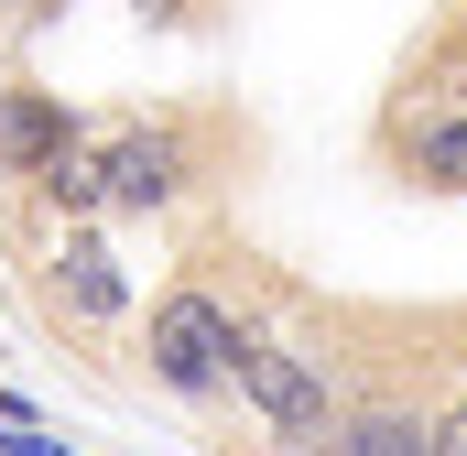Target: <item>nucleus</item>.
<instances>
[{
  "mask_svg": "<svg viewBox=\"0 0 467 456\" xmlns=\"http://www.w3.org/2000/svg\"><path fill=\"white\" fill-rule=\"evenodd\" d=\"M88 163H99L109 218H174L196 185H218V174H229L218 119H207V109H99Z\"/></svg>",
  "mask_w": 467,
  "mask_h": 456,
  "instance_id": "1",
  "label": "nucleus"
},
{
  "mask_svg": "<svg viewBox=\"0 0 467 456\" xmlns=\"http://www.w3.org/2000/svg\"><path fill=\"white\" fill-rule=\"evenodd\" d=\"M207 261H218V250H207ZM207 261H185V272L152 294V316H141V380L174 391V402H196V413H218L239 391V337H250L239 294Z\"/></svg>",
  "mask_w": 467,
  "mask_h": 456,
  "instance_id": "2",
  "label": "nucleus"
},
{
  "mask_svg": "<svg viewBox=\"0 0 467 456\" xmlns=\"http://www.w3.org/2000/svg\"><path fill=\"white\" fill-rule=\"evenodd\" d=\"M369 163H380L402 196H467V98L446 77L402 66L391 98L369 109Z\"/></svg>",
  "mask_w": 467,
  "mask_h": 456,
  "instance_id": "3",
  "label": "nucleus"
},
{
  "mask_svg": "<svg viewBox=\"0 0 467 456\" xmlns=\"http://www.w3.org/2000/svg\"><path fill=\"white\" fill-rule=\"evenodd\" d=\"M239 402L261 413V435H272V446L327 456L358 391L327 369V358H316V347H294V337H272V326H250V337H239Z\"/></svg>",
  "mask_w": 467,
  "mask_h": 456,
  "instance_id": "4",
  "label": "nucleus"
},
{
  "mask_svg": "<svg viewBox=\"0 0 467 456\" xmlns=\"http://www.w3.org/2000/svg\"><path fill=\"white\" fill-rule=\"evenodd\" d=\"M22 272H33V305H44V326H55L66 347H88V358H99V347L130 326V283H119L109 228H99V218H88V228H44Z\"/></svg>",
  "mask_w": 467,
  "mask_h": 456,
  "instance_id": "5",
  "label": "nucleus"
},
{
  "mask_svg": "<svg viewBox=\"0 0 467 456\" xmlns=\"http://www.w3.org/2000/svg\"><path fill=\"white\" fill-rule=\"evenodd\" d=\"M88 130H99V119L66 109V88H44V77H0V196L22 207L66 152H88Z\"/></svg>",
  "mask_w": 467,
  "mask_h": 456,
  "instance_id": "6",
  "label": "nucleus"
},
{
  "mask_svg": "<svg viewBox=\"0 0 467 456\" xmlns=\"http://www.w3.org/2000/svg\"><path fill=\"white\" fill-rule=\"evenodd\" d=\"M327 456H435V402L424 391H358Z\"/></svg>",
  "mask_w": 467,
  "mask_h": 456,
  "instance_id": "7",
  "label": "nucleus"
},
{
  "mask_svg": "<svg viewBox=\"0 0 467 456\" xmlns=\"http://www.w3.org/2000/svg\"><path fill=\"white\" fill-rule=\"evenodd\" d=\"M402 66H424V77H446V88L467 98V0L446 11V22H435V33H424V44H413V55H402Z\"/></svg>",
  "mask_w": 467,
  "mask_h": 456,
  "instance_id": "8",
  "label": "nucleus"
},
{
  "mask_svg": "<svg viewBox=\"0 0 467 456\" xmlns=\"http://www.w3.org/2000/svg\"><path fill=\"white\" fill-rule=\"evenodd\" d=\"M130 22H152V33H218V0H130Z\"/></svg>",
  "mask_w": 467,
  "mask_h": 456,
  "instance_id": "9",
  "label": "nucleus"
},
{
  "mask_svg": "<svg viewBox=\"0 0 467 456\" xmlns=\"http://www.w3.org/2000/svg\"><path fill=\"white\" fill-rule=\"evenodd\" d=\"M435 456H467V380L435 402Z\"/></svg>",
  "mask_w": 467,
  "mask_h": 456,
  "instance_id": "10",
  "label": "nucleus"
},
{
  "mask_svg": "<svg viewBox=\"0 0 467 456\" xmlns=\"http://www.w3.org/2000/svg\"><path fill=\"white\" fill-rule=\"evenodd\" d=\"M55 22V0H11V33H44Z\"/></svg>",
  "mask_w": 467,
  "mask_h": 456,
  "instance_id": "11",
  "label": "nucleus"
}]
</instances>
